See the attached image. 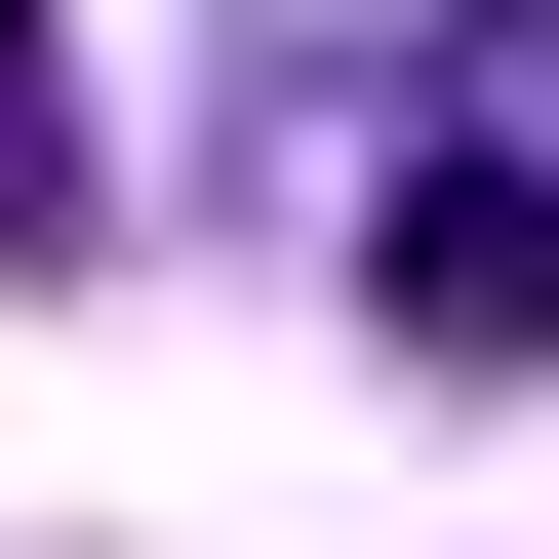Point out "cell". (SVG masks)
Masks as SVG:
<instances>
[{
    "label": "cell",
    "mask_w": 559,
    "mask_h": 559,
    "mask_svg": "<svg viewBox=\"0 0 559 559\" xmlns=\"http://www.w3.org/2000/svg\"><path fill=\"white\" fill-rule=\"evenodd\" d=\"M400 320H440V360H559V200L520 160H400Z\"/></svg>",
    "instance_id": "1"
},
{
    "label": "cell",
    "mask_w": 559,
    "mask_h": 559,
    "mask_svg": "<svg viewBox=\"0 0 559 559\" xmlns=\"http://www.w3.org/2000/svg\"><path fill=\"white\" fill-rule=\"evenodd\" d=\"M81 160H120V120H81V40L0 0V240H81Z\"/></svg>",
    "instance_id": "2"
}]
</instances>
